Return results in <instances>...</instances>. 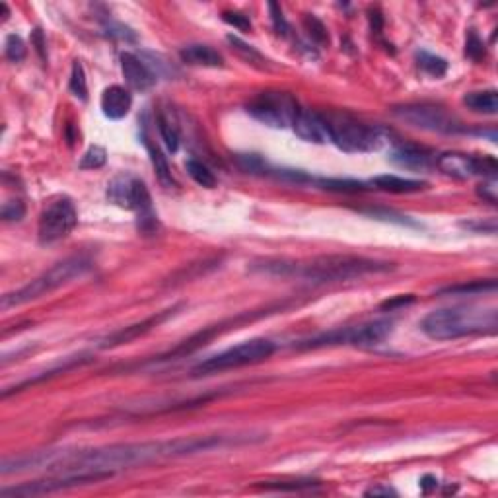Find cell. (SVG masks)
Wrapping results in <instances>:
<instances>
[{"mask_svg": "<svg viewBox=\"0 0 498 498\" xmlns=\"http://www.w3.org/2000/svg\"><path fill=\"white\" fill-rule=\"evenodd\" d=\"M393 113L401 121L409 123L417 129H423V131L442 132V134L465 132V125L459 121L458 117H454L444 107L432 105V103H407V105L395 107Z\"/></svg>", "mask_w": 498, "mask_h": 498, "instance_id": "cell-8", "label": "cell"}, {"mask_svg": "<svg viewBox=\"0 0 498 498\" xmlns=\"http://www.w3.org/2000/svg\"><path fill=\"white\" fill-rule=\"evenodd\" d=\"M33 45H35V49H37V53L41 55V59H45V41H43V33H41V30H35V33H33Z\"/></svg>", "mask_w": 498, "mask_h": 498, "instance_id": "cell-39", "label": "cell"}, {"mask_svg": "<svg viewBox=\"0 0 498 498\" xmlns=\"http://www.w3.org/2000/svg\"><path fill=\"white\" fill-rule=\"evenodd\" d=\"M418 59V66L423 69V71L430 74V76H434V78H440V76H444L447 71V62L442 59V57H436V55H430L427 51H420L417 55Z\"/></svg>", "mask_w": 498, "mask_h": 498, "instance_id": "cell-26", "label": "cell"}, {"mask_svg": "<svg viewBox=\"0 0 498 498\" xmlns=\"http://www.w3.org/2000/svg\"><path fill=\"white\" fill-rule=\"evenodd\" d=\"M175 310L177 308H172V310H163L160 314L156 315H150L148 319H144L141 323H134V326H129L125 327V329H119V331H115L112 335L107 337V339H103L102 343V348H112V346H119V345H125V343H131L134 339H139L141 335H146L150 329L154 327H158L160 323H163L170 315L175 314Z\"/></svg>", "mask_w": 498, "mask_h": 498, "instance_id": "cell-12", "label": "cell"}, {"mask_svg": "<svg viewBox=\"0 0 498 498\" xmlns=\"http://www.w3.org/2000/svg\"><path fill=\"white\" fill-rule=\"evenodd\" d=\"M78 224V211L71 199L53 201L39 216L37 238L41 245H51L64 240Z\"/></svg>", "mask_w": 498, "mask_h": 498, "instance_id": "cell-9", "label": "cell"}, {"mask_svg": "<svg viewBox=\"0 0 498 498\" xmlns=\"http://www.w3.org/2000/svg\"><path fill=\"white\" fill-rule=\"evenodd\" d=\"M364 495H366V497H389V495H393V497H395L397 492L391 487H372V488H368Z\"/></svg>", "mask_w": 498, "mask_h": 498, "instance_id": "cell-38", "label": "cell"}, {"mask_svg": "<svg viewBox=\"0 0 498 498\" xmlns=\"http://www.w3.org/2000/svg\"><path fill=\"white\" fill-rule=\"evenodd\" d=\"M497 290V281H475L469 285L447 286L440 290V294H477V292H495Z\"/></svg>", "mask_w": 498, "mask_h": 498, "instance_id": "cell-24", "label": "cell"}, {"mask_svg": "<svg viewBox=\"0 0 498 498\" xmlns=\"http://www.w3.org/2000/svg\"><path fill=\"white\" fill-rule=\"evenodd\" d=\"M317 185H321L327 191H337V193H360L366 191V184L355 181V179H317Z\"/></svg>", "mask_w": 498, "mask_h": 498, "instance_id": "cell-25", "label": "cell"}, {"mask_svg": "<svg viewBox=\"0 0 498 498\" xmlns=\"http://www.w3.org/2000/svg\"><path fill=\"white\" fill-rule=\"evenodd\" d=\"M465 55H468L469 59H473V61H479L485 55V45H483V41L479 39L475 31L469 33L468 43H465Z\"/></svg>", "mask_w": 498, "mask_h": 498, "instance_id": "cell-31", "label": "cell"}, {"mask_svg": "<svg viewBox=\"0 0 498 498\" xmlns=\"http://www.w3.org/2000/svg\"><path fill=\"white\" fill-rule=\"evenodd\" d=\"M292 129H294V132L302 141L314 144L327 143L326 121H323L321 113L300 107V112H298L294 123H292Z\"/></svg>", "mask_w": 498, "mask_h": 498, "instance_id": "cell-13", "label": "cell"}, {"mask_svg": "<svg viewBox=\"0 0 498 498\" xmlns=\"http://www.w3.org/2000/svg\"><path fill=\"white\" fill-rule=\"evenodd\" d=\"M273 353H275V345L269 339H251V341H244L240 345L224 350L220 355H214L203 360L201 364L193 368V374L195 376H211V374H218V372H226V370L251 366V364H259L267 358H271Z\"/></svg>", "mask_w": 498, "mask_h": 498, "instance_id": "cell-5", "label": "cell"}, {"mask_svg": "<svg viewBox=\"0 0 498 498\" xmlns=\"http://www.w3.org/2000/svg\"><path fill=\"white\" fill-rule=\"evenodd\" d=\"M317 483L314 481H292V483H278V485H265V488H269V490H292V492H298V490H302V488H314Z\"/></svg>", "mask_w": 498, "mask_h": 498, "instance_id": "cell-34", "label": "cell"}, {"mask_svg": "<svg viewBox=\"0 0 498 498\" xmlns=\"http://www.w3.org/2000/svg\"><path fill=\"white\" fill-rule=\"evenodd\" d=\"M498 327V312L495 308H444L423 319L420 329L436 341H452L459 337L495 335Z\"/></svg>", "mask_w": 498, "mask_h": 498, "instance_id": "cell-1", "label": "cell"}, {"mask_svg": "<svg viewBox=\"0 0 498 498\" xmlns=\"http://www.w3.org/2000/svg\"><path fill=\"white\" fill-rule=\"evenodd\" d=\"M185 170H187V173L191 175V179H193L197 185H201L204 189H214V187H216L214 173L211 172L203 162H199V160H195V158H189V160L185 162Z\"/></svg>", "mask_w": 498, "mask_h": 498, "instance_id": "cell-21", "label": "cell"}, {"mask_svg": "<svg viewBox=\"0 0 498 498\" xmlns=\"http://www.w3.org/2000/svg\"><path fill=\"white\" fill-rule=\"evenodd\" d=\"M477 195H479V197H483V199H485L487 203H490V204L497 203V199H498L497 181H495V179H488L487 184L479 185Z\"/></svg>", "mask_w": 498, "mask_h": 498, "instance_id": "cell-36", "label": "cell"}, {"mask_svg": "<svg viewBox=\"0 0 498 498\" xmlns=\"http://www.w3.org/2000/svg\"><path fill=\"white\" fill-rule=\"evenodd\" d=\"M179 57L185 64L189 66H206V69H218L224 66V59L220 53L208 47V45H201V43H193L187 45L179 51Z\"/></svg>", "mask_w": 498, "mask_h": 498, "instance_id": "cell-15", "label": "cell"}, {"mask_svg": "<svg viewBox=\"0 0 498 498\" xmlns=\"http://www.w3.org/2000/svg\"><path fill=\"white\" fill-rule=\"evenodd\" d=\"M26 43L21 39L20 35H16V33H12L6 37V43H4V55H6V59H10L12 62H20L26 59Z\"/></svg>", "mask_w": 498, "mask_h": 498, "instance_id": "cell-27", "label": "cell"}, {"mask_svg": "<svg viewBox=\"0 0 498 498\" xmlns=\"http://www.w3.org/2000/svg\"><path fill=\"white\" fill-rule=\"evenodd\" d=\"M327 129V141L333 143L343 152L364 154L376 152L384 143V136L377 129L358 121L348 113H321Z\"/></svg>", "mask_w": 498, "mask_h": 498, "instance_id": "cell-4", "label": "cell"}, {"mask_svg": "<svg viewBox=\"0 0 498 498\" xmlns=\"http://www.w3.org/2000/svg\"><path fill=\"white\" fill-rule=\"evenodd\" d=\"M158 131H160V136H162L166 148L172 154L177 152L179 150V129L166 113L158 115Z\"/></svg>", "mask_w": 498, "mask_h": 498, "instance_id": "cell-20", "label": "cell"}, {"mask_svg": "<svg viewBox=\"0 0 498 498\" xmlns=\"http://www.w3.org/2000/svg\"><path fill=\"white\" fill-rule=\"evenodd\" d=\"M391 269H393L391 263L356 257V255H321V257H314L312 261H305V263L290 261L288 278L298 276V278H304L310 283L323 285V283H341V281L360 278V276L372 275V273H387Z\"/></svg>", "mask_w": 498, "mask_h": 498, "instance_id": "cell-2", "label": "cell"}, {"mask_svg": "<svg viewBox=\"0 0 498 498\" xmlns=\"http://www.w3.org/2000/svg\"><path fill=\"white\" fill-rule=\"evenodd\" d=\"M463 103L471 112L483 113V115H497L498 112V94L497 90H481L471 92L463 98Z\"/></svg>", "mask_w": 498, "mask_h": 498, "instance_id": "cell-18", "label": "cell"}, {"mask_svg": "<svg viewBox=\"0 0 498 498\" xmlns=\"http://www.w3.org/2000/svg\"><path fill=\"white\" fill-rule=\"evenodd\" d=\"M26 214V204L21 201H8L2 206V218L6 222H20Z\"/></svg>", "mask_w": 498, "mask_h": 498, "instance_id": "cell-30", "label": "cell"}, {"mask_svg": "<svg viewBox=\"0 0 498 498\" xmlns=\"http://www.w3.org/2000/svg\"><path fill=\"white\" fill-rule=\"evenodd\" d=\"M420 487H423L425 492H428L430 488L438 487V479L432 477V475H427V477H423V481H420Z\"/></svg>", "mask_w": 498, "mask_h": 498, "instance_id": "cell-40", "label": "cell"}, {"mask_svg": "<svg viewBox=\"0 0 498 498\" xmlns=\"http://www.w3.org/2000/svg\"><path fill=\"white\" fill-rule=\"evenodd\" d=\"M370 184L374 185L376 189L387 191V193H418L423 191L427 184L425 181H417V179H407V177H399L393 173H386V175H376Z\"/></svg>", "mask_w": 498, "mask_h": 498, "instance_id": "cell-16", "label": "cell"}, {"mask_svg": "<svg viewBox=\"0 0 498 498\" xmlns=\"http://www.w3.org/2000/svg\"><path fill=\"white\" fill-rule=\"evenodd\" d=\"M440 172L458 179H469L473 175H485L488 179L497 177V160L492 156H468L459 152H446L436 158Z\"/></svg>", "mask_w": 498, "mask_h": 498, "instance_id": "cell-10", "label": "cell"}, {"mask_svg": "<svg viewBox=\"0 0 498 498\" xmlns=\"http://www.w3.org/2000/svg\"><path fill=\"white\" fill-rule=\"evenodd\" d=\"M92 269V261L84 255H74L69 257L61 263H57L51 267L49 271H45L43 275L37 276L35 281H31L30 285H26L16 292H8V294L2 296L0 305L2 310H8V308H16V305L28 304L31 300H37L41 296L51 294L53 290L61 288V286L69 285L74 278H80L88 271Z\"/></svg>", "mask_w": 498, "mask_h": 498, "instance_id": "cell-3", "label": "cell"}, {"mask_svg": "<svg viewBox=\"0 0 498 498\" xmlns=\"http://www.w3.org/2000/svg\"><path fill=\"white\" fill-rule=\"evenodd\" d=\"M413 302H415V296L413 294H399V296H393L391 300H386L380 308H382V310H387V312H393L397 308H403V305L413 304Z\"/></svg>", "mask_w": 498, "mask_h": 498, "instance_id": "cell-35", "label": "cell"}, {"mask_svg": "<svg viewBox=\"0 0 498 498\" xmlns=\"http://www.w3.org/2000/svg\"><path fill=\"white\" fill-rule=\"evenodd\" d=\"M304 26H305V30H308V35H310V37L315 41V43H319V45H326L327 41H329V37H327L326 26L317 20L314 14H305Z\"/></svg>", "mask_w": 498, "mask_h": 498, "instance_id": "cell-29", "label": "cell"}, {"mask_svg": "<svg viewBox=\"0 0 498 498\" xmlns=\"http://www.w3.org/2000/svg\"><path fill=\"white\" fill-rule=\"evenodd\" d=\"M391 160L399 166H403V168H409V170H427L432 166V162L436 163V160H432V154L428 152L427 148L409 146V144L397 148L391 156Z\"/></svg>", "mask_w": 498, "mask_h": 498, "instance_id": "cell-17", "label": "cell"}, {"mask_svg": "<svg viewBox=\"0 0 498 498\" xmlns=\"http://www.w3.org/2000/svg\"><path fill=\"white\" fill-rule=\"evenodd\" d=\"M144 144H146V150L150 154V162H152L154 166V172H156L158 181H160L163 187H173L175 181H173L172 172H170V163L166 160V156L162 154V150H160L158 146H154L148 139L144 141Z\"/></svg>", "mask_w": 498, "mask_h": 498, "instance_id": "cell-19", "label": "cell"}, {"mask_svg": "<svg viewBox=\"0 0 498 498\" xmlns=\"http://www.w3.org/2000/svg\"><path fill=\"white\" fill-rule=\"evenodd\" d=\"M300 112V105L296 98L288 92H261L247 103V113L273 129H286L292 127L296 115Z\"/></svg>", "mask_w": 498, "mask_h": 498, "instance_id": "cell-7", "label": "cell"}, {"mask_svg": "<svg viewBox=\"0 0 498 498\" xmlns=\"http://www.w3.org/2000/svg\"><path fill=\"white\" fill-rule=\"evenodd\" d=\"M105 162H107V152L103 150L102 146H92L88 152L82 156L80 168L82 170H98Z\"/></svg>", "mask_w": 498, "mask_h": 498, "instance_id": "cell-28", "label": "cell"}, {"mask_svg": "<svg viewBox=\"0 0 498 498\" xmlns=\"http://www.w3.org/2000/svg\"><path fill=\"white\" fill-rule=\"evenodd\" d=\"M119 61H121V72L125 76V82L129 84V88L136 90V92H148L156 84V74L136 55L121 53Z\"/></svg>", "mask_w": 498, "mask_h": 498, "instance_id": "cell-11", "label": "cell"}, {"mask_svg": "<svg viewBox=\"0 0 498 498\" xmlns=\"http://www.w3.org/2000/svg\"><path fill=\"white\" fill-rule=\"evenodd\" d=\"M269 12H271V18H273V26H275L276 33L281 35H286L288 31V24H286L285 16H283V10L276 2H269Z\"/></svg>", "mask_w": 498, "mask_h": 498, "instance_id": "cell-33", "label": "cell"}, {"mask_svg": "<svg viewBox=\"0 0 498 498\" xmlns=\"http://www.w3.org/2000/svg\"><path fill=\"white\" fill-rule=\"evenodd\" d=\"M228 43L232 45V49L238 53V57L240 59H244L245 62H249V64H255V66H259V69H265L267 66V59H265L263 55L259 51H255L251 45H247L245 41H242L240 37H235V35H228Z\"/></svg>", "mask_w": 498, "mask_h": 498, "instance_id": "cell-22", "label": "cell"}, {"mask_svg": "<svg viewBox=\"0 0 498 498\" xmlns=\"http://www.w3.org/2000/svg\"><path fill=\"white\" fill-rule=\"evenodd\" d=\"M224 21L234 26L235 30L240 31H251V21L245 14H240V12H224Z\"/></svg>", "mask_w": 498, "mask_h": 498, "instance_id": "cell-32", "label": "cell"}, {"mask_svg": "<svg viewBox=\"0 0 498 498\" xmlns=\"http://www.w3.org/2000/svg\"><path fill=\"white\" fill-rule=\"evenodd\" d=\"M102 112L107 119L119 121L123 117H127L132 107V96L127 88L123 86H109L102 94Z\"/></svg>", "mask_w": 498, "mask_h": 498, "instance_id": "cell-14", "label": "cell"}, {"mask_svg": "<svg viewBox=\"0 0 498 498\" xmlns=\"http://www.w3.org/2000/svg\"><path fill=\"white\" fill-rule=\"evenodd\" d=\"M69 90L74 98H78L80 102L88 100V84H86V74H84V66L80 61L72 62L71 82H69Z\"/></svg>", "mask_w": 498, "mask_h": 498, "instance_id": "cell-23", "label": "cell"}, {"mask_svg": "<svg viewBox=\"0 0 498 498\" xmlns=\"http://www.w3.org/2000/svg\"><path fill=\"white\" fill-rule=\"evenodd\" d=\"M461 226L468 228V230H473V232H488V234H495V232H497V222H495V220H488V222H483V220H477V222H463Z\"/></svg>", "mask_w": 498, "mask_h": 498, "instance_id": "cell-37", "label": "cell"}, {"mask_svg": "<svg viewBox=\"0 0 498 498\" xmlns=\"http://www.w3.org/2000/svg\"><path fill=\"white\" fill-rule=\"evenodd\" d=\"M107 195L113 203L123 208H132L139 216V230L144 234H154L158 228V218L152 211V199L146 185L136 177L121 175L115 177L107 189Z\"/></svg>", "mask_w": 498, "mask_h": 498, "instance_id": "cell-6", "label": "cell"}]
</instances>
